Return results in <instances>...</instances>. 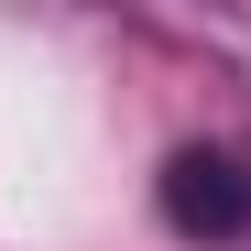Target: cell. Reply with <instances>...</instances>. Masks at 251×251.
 <instances>
[{
    "label": "cell",
    "instance_id": "1",
    "mask_svg": "<svg viewBox=\"0 0 251 251\" xmlns=\"http://www.w3.org/2000/svg\"><path fill=\"white\" fill-rule=\"evenodd\" d=\"M164 219H175L186 240H240L251 229V164L229 142H186L175 164H164Z\"/></svg>",
    "mask_w": 251,
    "mask_h": 251
}]
</instances>
